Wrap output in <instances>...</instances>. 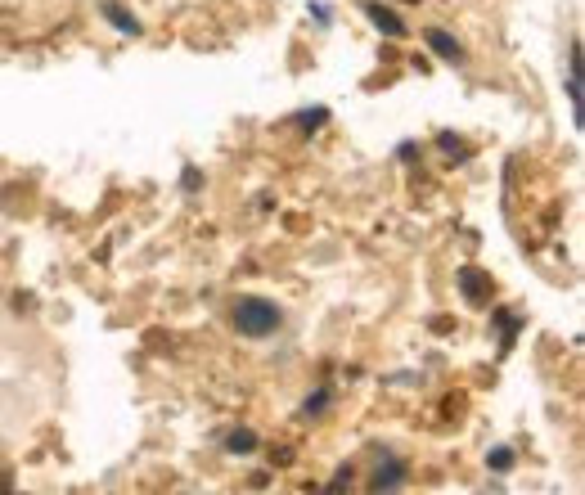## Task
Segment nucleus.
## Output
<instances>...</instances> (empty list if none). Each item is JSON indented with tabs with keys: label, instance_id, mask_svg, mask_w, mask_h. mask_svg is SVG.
Segmentation results:
<instances>
[{
	"label": "nucleus",
	"instance_id": "nucleus-10",
	"mask_svg": "<svg viewBox=\"0 0 585 495\" xmlns=\"http://www.w3.org/2000/svg\"><path fill=\"white\" fill-rule=\"evenodd\" d=\"M491 468H495V473L513 468V450H509V446H495V450H491Z\"/></svg>",
	"mask_w": 585,
	"mask_h": 495
},
{
	"label": "nucleus",
	"instance_id": "nucleus-2",
	"mask_svg": "<svg viewBox=\"0 0 585 495\" xmlns=\"http://www.w3.org/2000/svg\"><path fill=\"white\" fill-rule=\"evenodd\" d=\"M567 95H572V113L581 122V45H567Z\"/></svg>",
	"mask_w": 585,
	"mask_h": 495
},
{
	"label": "nucleus",
	"instance_id": "nucleus-3",
	"mask_svg": "<svg viewBox=\"0 0 585 495\" xmlns=\"http://www.w3.org/2000/svg\"><path fill=\"white\" fill-rule=\"evenodd\" d=\"M401 482H405V464L401 459H383V464H378V477H374V495H392Z\"/></svg>",
	"mask_w": 585,
	"mask_h": 495
},
{
	"label": "nucleus",
	"instance_id": "nucleus-7",
	"mask_svg": "<svg viewBox=\"0 0 585 495\" xmlns=\"http://www.w3.org/2000/svg\"><path fill=\"white\" fill-rule=\"evenodd\" d=\"M225 450H234V455H248V450H257V437H252L248 428L230 432V441H225Z\"/></svg>",
	"mask_w": 585,
	"mask_h": 495
},
{
	"label": "nucleus",
	"instance_id": "nucleus-6",
	"mask_svg": "<svg viewBox=\"0 0 585 495\" xmlns=\"http://www.w3.org/2000/svg\"><path fill=\"white\" fill-rule=\"evenodd\" d=\"M428 45H432V54H441V59H459V54H464L455 45V36H446L441 27H432V32H428Z\"/></svg>",
	"mask_w": 585,
	"mask_h": 495
},
{
	"label": "nucleus",
	"instance_id": "nucleus-4",
	"mask_svg": "<svg viewBox=\"0 0 585 495\" xmlns=\"http://www.w3.org/2000/svg\"><path fill=\"white\" fill-rule=\"evenodd\" d=\"M459 284H464L468 302H486V293H491V279H486L477 266H464V270H459Z\"/></svg>",
	"mask_w": 585,
	"mask_h": 495
},
{
	"label": "nucleus",
	"instance_id": "nucleus-13",
	"mask_svg": "<svg viewBox=\"0 0 585 495\" xmlns=\"http://www.w3.org/2000/svg\"><path fill=\"white\" fill-rule=\"evenodd\" d=\"M0 495H9V473H0Z\"/></svg>",
	"mask_w": 585,
	"mask_h": 495
},
{
	"label": "nucleus",
	"instance_id": "nucleus-5",
	"mask_svg": "<svg viewBox=\"0 0 585 495\" xmlns=\"http://www.w3.org/2000/svg\"><path fill=\"white\" fill-rule=\"evenodd\" d=\"M365 14L374 18V23L383 27V32H392V36H401V32H405V23H401V18H396L387 5H378V0H365Z\"/></svg>",
	"mask_w": 585,
	"mask_h": 495
},
{
	"label": "nucleus",
	"instance_id": "nucleus-9",
	"mask_svg": "<svg viewBox=\"0 0 585 495\" xmlns=\"http://www.w3.org/2000/svg\"><path fill=\"white\" fill-rule=\"evenodd\" d=\"M347 491H351V468H338V477L324 486V495H347Z\"/></svg>",
	"mask_w": 585,
	"mask_h": 495
},
{
	"label": "nucleus",
	"instance_id": "nucleus-8",
	"mask_svg": "<svg viewBox=\"0 0 585 495\" xmlns=\"http://www.w3.org/2000/svg\"><path fill=\"white\" fill-rule=\"evenodd\" d=\"M104 14L113 18V27H122V32H140V23H135V18H126L117 5H104Z\"/></svg>",
	"mask_w": 585,
	"mask_h": 495
},
{
	"label": "nucleus",
	"instance_id": "nucleus-11",
	"mask_svg": "<svg viewBox=\"0 0 585 495\" xmlns=\"http://www.w3.org/2000/svg\"><path fill=\"white\" fill-rule=\"evenodd\" d=\"M324 401H329V387H320V392H315V396H306V414L324 410Z\"/></svg>",
	"mask_w": 585,
	"mask_h": 495
},
{
	"label": "nucleus",
	"instance_id": "nucleus-12",
	"mask_svg": "<svg viewBox=\"0 0 585 495\" xmlns=\"http://www.w3.org/2000/svg\"><path fill=\"white\" fill-rule=\"evenodd\" d=\"M324 122V108H306L302 113V126H320Z\"/></svg>",
	"mask_w": 585,
	"mask_h": 495
},
{
	"label": "nucleus",
	"instance_id": "nucleus-1",
	"mask_svg": "<svg viewBox=\"0 0 585 495\" xmlns=\"http://www.w3.org/2000/svg\"><path fill=\"white\" fill-rule=\"evenodd\" d=\"M234 324H239V333H248V338H266V333L279 329V306L266 302V297H243V302L234 306Z\"/></svg>",
	"mask_w": 585,
	"mask_h": 495
}]
</instances>
